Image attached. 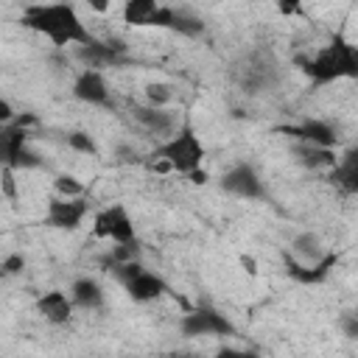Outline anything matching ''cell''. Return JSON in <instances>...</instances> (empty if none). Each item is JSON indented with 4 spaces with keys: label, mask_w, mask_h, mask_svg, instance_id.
I'll use <instances>...</instances> for the list:
<instances>
[{
    "label": "cell",
    "mask_w": 358,
    "mask_h": 358,
    "mask_svg": "<svg viewBox=\"0 0 358 358\" xmlns=\"http://www.w3.org/2000/svg\"><path fill=\"white\" fill-rule=\"evenodd\" d=\"M341 193L352 196L358 193V145H350L344 151H338V162L324 173Z\"/></svg>",
    "instance_id": "19"
},
{
    "label": "cell",
    "mask_w": 358,
    "mask_h": 358,
    "mask_svg": "<svg viewBox=\"0 0 358 358\" xmlns=\"http://www.w3.org/2000/svg\"><path fill=\"white\" fill-rule=\"evenodd\" d=\"M20 25L34 31L36 36L48 39L53 48H84L98 39L90 31V25L84 22L76 3H70V0L28 3L20 14Z\"/></svg>",
    "instance_id": "1"
},
{
    "label": "cell",
    "mask_w": 358,
    "mask_h": 358,
    "mask_svg": "<svg viewBox=\"0 0 358 358\" xmlns=\"http://www.w3.org/2000/svg\"><path fill=\"white\" fill-rule=\"evenodd\" d=\"M70 92H73L76 101H81L87 106H95V109L115 106V92H112L103 70H98V67H81L73 78Z\"/></svg>",
    "instance_id": "10"
},
{
    "label": "cell",
    "mask_w": 358,
    "mask_h": 358,
    "mask_svg": "<svg viewBox=\"0 0 358 358\" xmlns=\"http://www.w3.org/2000/svg\"><path fill=\"white\" fill-rule=\"evenodd\" d=\"M277 131L285 134L291 143H313V145L338 148L336 126H330L322 117H305V120H296V123H285V126H277Z\"/></svg>",
    "instance_id": "12"
},
{
    "label": "cell",
    "mask_w": 358,
    "mask_h": 358,
    "mask_svg": "<svg viewBox=\"0 0 358 358\" xmlns=\"http://www.w3.org/2000/svg\"><path fill=\"white\" fill-rule=\"evenodd\" d=\"M78 56L84 59V67H117L123 59H126V48L120 42H103V39H95L92 45H84V48H76Z\"/></svg>",
    "instance_id": "20"
},
{
    "label": "cell",
    "mask_w": 358,
    "mask_h": 358,
    "mask_svg": "<svg viewBox=\"0 0 358 358\" xmlns=\"http://www.w3.org/2000/svg\"><path fill=\"white\" fill-rule=\"evenodd\" d=\"M241 73V87L249 90V92H260L266 87L274 84L277 78V64L271 56H263V53H249L243 67L238 70Z\"/></svg>",
    "instance_id": "15"
},
{
    "label": "cell",
    "mask_w": 358,
    "mask_h": 358,
    "mask_svg": "<svg viewBox=\"0 0 358 358\" xmlns=\"http://www.w3.org/2000/svg\"><path fill=\"white\" fill-rule=\"evenodd\" d=\"M338 330L344 338L358 341V310H341L338 313Z\"/></svg>",
    "instance_id": "26"
},
{
    "label": "cell",
    "mask_w": 358,
    "mask_h": 358,
    "mask_svg": "<svg viewBox=\"0 0 358 358\" xmlns=\"http://www.w3.org/2000/svg\"><path fill=\"white\" fill-rule=\"evenodd\" d=\"M148 157L159 171H171V173H179L185 179H193L196 173L204 171L207 145L201 143L193 123L182 120V126L173 134H168L165 140H157V145Z\"/></svg>",
    "instance_id": "3"
},
{
    "label": "cell",
    "mask_w": 358,
    "mask_h": 358,
    "mask_svg": "<svg viewBox=\"0 0 358 358\" xmlns=\"http://www.w3.org/2000/svg\"><path fill=\"white\" fill-rule=\"evenodd\" d=\"M159 8H162V0H123L120 17L129 28H154Z\"/></svg>",
    "instance_id": "22"
},
{
    "label": "cell",
    "mask_w": 358,
    "mask_h": 358,
    "mask_svg": "<svg viewBox=\"0 0 358 358\" xmlns=\"http://www.w3.org/2000/svg\"><path fill=\"white\" fill-rule=\"evenodd\" d=\"M218 187L221 193L232 196V199H243V201H263L268 196V187L263 182V176L257 173V168L246 159L232 162L221 176H218Z\"/></svg>",
    "instance_id": "7"
},
{
    "label": "cell",
    "mask_w": 358,
    "mask_h": 358,
    "mask_svg": "<svg viewBox=\"0 0 358 358\" xmlns=\"http://www.w3.org/2000/svg\"><path fill=\"white\" fill-rule=\"evenodd\" d=\"M241 266L255 277L257 274V263H255V257H249V255H241Z\"/></svg>",
    "instance_id": "31"
},
{
    "label": "cell",
    "mask_w": 358,
    "mask_h": 358,
    "mask_svg": "<svg viewBox=\"0 0 358 358\" xmlns=\"http://www.w3.org/2000/svg\"><path fill=\"white\" fill-rule=\"evenodd\" d=\"M154 28H162V31H173V34H182V36H199L204 31V22L199 14L187 11V8H176V6H168L162 3L157 20H154Z\"/></svg>",
    "instance_id": "17"
},
{
    "label": "cell",
    "mask_w": 358,
    "mask_h": 358,
    "mask_svg": "<svg viewBox=\"0 0 358 358\" xmlns=\"http://www.w3.org/2000/svg\"><path fill=\"white\" fill-rule=\"evenodd\" d=\"M277 3V11H280V17H302L305 14V6H302V0H274Z\"/></svg>",
    "instance_id": "29"
},
{
    "label": "cell",
    "mask_w": 358,
    "mask_h": 358,
    "mask_svg": "<svg viewBox=\"0 0 358 358\" xmlns=\"http://www.w3.org/2000/svg\"><path fill=\"white\" fill-rule=\"evenodd\" d=\"M67 291H70V296H73V302H76L78 310L98 313V310H103V305H106V288H103V282H101L98 277H92V274L76 277Z\"/></svg>",
    "instance_id": "18"
},
{
    "label": "cell",
    "mask_w": 358,
    "mask_h": 358,
    "mask_svg": "<svg viewBox=\"0 0 358 358\" xmlns=\"http://www.w3.org/2000/svg\"><path fill=\"white\" fill-rule=\"evenodd\" d=\"M53 193L59 196H87V185L78 182L73 173H56L53 176Z\"/></svg>",
    "instance_id": "24"
},
{
    "label": "cell",
    "mask_w": 358,
    "mask_h": 358,
    "mask_svg": "<svg viewBox=\"0 0 358 358\" xmlns=\"http://www.w3.org/2000/svg\"><path fill=\"white\" fill-rule=\"evenodd\" d=\"M3 179H0V185H3V196L8 199V201H17V196H20V190H17V168H11V165H3Z\"/></svg>",
    "instance_id": "27"
},
{
    "label": "cell",
    "mask_w": 358,
    "mask_h": 358,
    "mask_svg": "<svg viewBox=\"0 0 358 358\" xmlns=\"http://www.w3.org/2000/svg\"><path fill=\"white\" fill-rule=\"evenodd\" d=\"M143 101L151 103V106H171V101H173V87L165 84V81H151V84H145V90H143Z\"/></svg>",
    "instance_id": "23"
},
{
    "label": "cell",
    "mask_w": 358,
    "mask_h": 358,
    "mask_svg": "<svg viewBox=\"0 0 358 358\" xmlns=\"http://www.w3.org/2000/svg\"><path fill=\"white\" fill-rule=\"evenodd\" d=\"M92 238L106 243H140L137 224L123 201L106 204L92 213Z\"/></svg>",
    "instance_id": "6"
},
{
    "label": "cell",
    "mask_w": 358,
    "mask_h": 358,
    "mask_svg": "<svg viewBox=\"0 0 358 358\" xmlns=\"http://www.w3.org/2000/svg\"><path fill=\"white\" fill-rule=\"evenodd\" d=\"M291 157L299 168L313 173H327L338 162V148L330 145H313V143H291Z\"/></svg>",
    "instance_id": "16"
},
{
    "label": "cell",
    "mask_w": 358,
    "mask_h": 358,
    "mask_svg": "<svg viewBox=\"0 0 358 358\" xmlns=\"http://www.w3.org/2000/svg\"><path fill=\"white\" fill-rule=\"evenodd\" d=\"M179 333L185 338H224V336H235V324L229 322L227 313L199 305L179 319Z\"/></svg>",
    "instance_id": "9"
},
{
    "label": "cell",
    "mask_w": 358,
    "mask_h": 358,
    "mask_svg": "<svg viewBox=\"0 0 358 358\" xmlns=\"http://www.w3.org/2000/svg\"><path fill=\"white\" fill-rule=\"evenodd\" d=\"M336 263H338V252H333L330 257H324V260L316 263V266H302V263H296L294 257L285 255V271H288V277H291L294 282H299V285H319V282H324V280L333 274Z\"/></svg>",
    "instance_id": "21"
},
{
    "label": "cell",
    "mask_w": 358,
    "mask_h": 358,
    "mask_svg": "<svg viewBox=\"0 0 358 358\" xmlns=\"http://www.w3.org/2000/svg\"><path fill=\"white\" fill-rule=\"evenodd\" d=\"M90 215V201L87 196H59L53 193L45 204L42 224L48 229H62V232H76L84 227Z\"/></svg>",
    "instance_id": "8"
},
{
    "label": "cell",
    "mask_w": 358,
    "mask_h": 358,
    "mask_svg": "<svg viewBox=\"0 0 358 358\" xmlns=\"http://www.w3.org/2000/svg\"><path fill=\"white\" fill-rule=\"evenodd\" d=\"M131 120L143 129V131H148V134H154L157 140H165L168 134H173L179 126H182V120H179V115L171 109V106H151V103H137V106H131Z\"/></svg>",
    "instance_id": "11"
},
{
    "label": "cell",
    "mask_w": 358,
    "mask_h": 358,
    "mask_svg": "<svg viewBox=\"0 0 358 358\" xmlns=\"http://www.w3.org/2000/svg\"><path fill=\"white\" fill-rule=\"evenodd\" d=\"M67 145H70L73 151H81V154H90V157L98 154V143H95L92 134H87V131H70V134H67Z\"/></svg>",
    "instance_id": "25"
},
{
    "label": "cell",
    "mask_w": 358,
    "mask_h": 358,
    "mask_svg": "<svg viewBox=\"0 0 358 358\" xmlns=\"http://www.w3.org/2000/svg\"><path fill=\"white\" fill-rule=\"evenodd\" d=\"M22 268H25V255H22V252H8V255L3 257V263H0L3 277H17Z\"/></svg>",
    "instance_id": "28"
},
{
    "label": "cell",
    "mask_w": 358,
    "mask_h": 358,
    "mask_svg": "<svg viewBox=\"0 0 358 358\" xmlns=\"http://www.w3.org/2000/svg\"><path fill=\"white\" fill-rule=\"evenodd\" d=\"M34 310H36L48 324L62 327V324H70V319H73V313H76L78 308H76V302H73L70 291L50 288V291H45V294H39V296H36Z\"/></svg>",
    "instance_id": "13"
},
{
    "label": "cell",
    "mask_w": 358,
    "mask_h": 358,
    "mask_svg": "<svg viewBox=\"0 0 358 358\" xmlns=\"http://www.w3.org/2000/svg\"><path fill=\"white\" fill-rule=\"evenodd\" d=\"M87 6H90L92 11H98V14H106L109 6H112V0H87Z\"/></svg>",
    "instance_id": "30"
},
{
    "label": "cell",
    "mask_w": 358,
    "mask_h": 358,
    "mask_svg": "<svg viewBox=\"0 0 358 358\" xmlns=\"http://www.w3.org/2000/svg\"><path fill=\"white\" fill-rule=\"evenodd\" d=\"M112 274L117 277V282L123 285V291L129 294V299H134V302H140V305H148V302L159 299V296L168 291L165 277H162L159 271L143 266L140 257L112 266Z\"/></svg>",
    "instance_id": "5"
},
{
    "label": "cell",
    "mask_w": 358,
    "mask_h": 358,
    "mask_svg": "<svg viewBox=\"0 0 358 358\" xmlns=\"http://www.w3.org/2000/svg\"><path fill=\"white\" fill-rule=\"evenodd\" d=\"M333 252H336V249H330V246L322 241V235L313 232V229L296 232V235L291 238L288 249H285V255L294 257V260L302 263V266H316V263H322L324 257H330Z\"/></svg>",
    "instance_id": "14"
},
{
    "label": "cell",
    "mask_w": 358,
    "mask_h": 358,
    "mask_svg": "<svg viewBox=\"0 0 358 358\" xmlns=\"http://www.w3.org/2000/svg\"><path fill=\"white\" fill-rule=\"evenodd\" d=\"M36 123L34 115H17L14 120L8 123H0V157H3V165H11V168H22V171H31V168H42V157L28 145V126Z\"/></svg>",
    "instance_id": "4"
},
{
    "label": "cell",
    "mask_w": 358,
    "mask_h": 358,
    "mask_svg": "<svg viewBox=\"0 0 358 358\" xmlns=\"http://www.w3.org/2000/svg\"><path fill=\"white\" fill-rule=\"evenodd\" d=\"M299 70L310 87L355 81L358 78V45L350 42L344 34H333L324 45H319L313 53L299 59Z\"/></svg>",
    "instance_id": "2"
}]
</instances>
